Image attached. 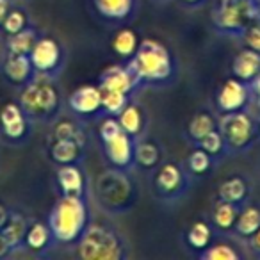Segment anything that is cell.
<instances>
[{"label":"cell","mask_w":260,"mask_h":260,"mask_svg":"<svg viewBox=\"0 0 260 260\" xmlns=\"http://www.w3.org/2000/svg\"><path fill=\"white\" fill-rule=\"evenodd\" d=\"M143 86H164L173 79V55L160 41L146 38L139 43L132 59L126 61Z\"/></svg>","instance_id":"cell-1"},{"label":"cell","mask_w":260,"mask_h":260,"mask_svg":"<svg viewBox=\"0 0 260 260\" xmlns=\"http://www.w3.org/2000/svg\"><path fill=\"white\" fill-rule=\"evenodd\" d=\"M47 223L55 242L77 244L80 235L89 224V207L86 203V198L61 194V198L52 207Z\"/></svg>","instance_id":"cell-2"},{"label":"cell","mask_w":260,"mask_h":260,"mask_svg":"<svg viewBox=\"0 0 260 260\" xmlns=\"http://www.w3.org/2000/svg\"><path fill=\"white\" fill-rule=\"evenodd\" d=\"M18 104L32 123H52L61 112V94L54 79L36 75L22 86Z\"/></svg>","instance_id":"cell-3"},{"label":"cell","mask_w":260,"mask_h":260,"mask_svg":"<svg viewBox=\"0 0 260 260\" xmlns=\"http://www.w3.org/2000/svg\"><path fill=\"white\" fill-rule=\"evenodd\" d=\"M77 255L82 260H123L128 251L118 230L107 224L89 223L77 241Z\"/></svg>","instance_id":"cell-4"},{"label":"cell","mask_w":260,"mask_h":260,"mask_svg":"<svg viewBox=\"0 0 260 260\" xmlns=\"http://www.w3.org/2000/svg\"><path fill=\"white\" fill-rule=\"evenodd\" d=\"M260 15V0H219L212 11V25L217 34L242 38Z\"/></svg>","instance_id":"cell-5"},{"label":"cell","mask_w":260,"mask_h":260,"mask_svg":"<svg viewBox=\"0 0 260 260\" xmlns=\"http://www.w3.org/2000/svg\"><path fill=\"white\" fill-rule=\"evenodd\" d=\"M217 130L223 136L230 155L244 153L253 148L258 139V119L248 111L226 112L217 119Z\"/></svg>","instance_id":"cell-6"},{"label":"cell","mask_w":260,"mask_h":260,"mask_svg":"<svg viewBox=\"0 0 260 260\" xmlns=\"http://www.w3.org/2000/svg\"><path fill=\"white\" fill-rule=\"evenodd\" d=\"M29 59L36 75L55 79L64 68L66 52L59 40L52 36H40V40L36 41V45L30 50Z\"/></svg>","instance_id":"cell-7"},{"label":"cell","mask_w":260,"mask_h":260,"mask_svg":"<svg viewBox=\"0 0 260 260\" xmlns=\"http://www.w3.org/2000/svg\"><path fill=\"white\" fill-rule=\"evenodd\" d=\"M191 187L189 171H184L178 164L166 162L157 170L153 177V191L157 198L164 202H177Z\"/></svg>","instance_id":"cell-8"},{"label":"cell","mask_w":260,"mask_h":260,"mask_svg":"<svg viewBox=\"0 0 260 260\" xmlns=\"http://www.w3.org/2000/svg\"><path fill=\"white\" fill-rule=\"evenodd\" d=\"M30 119L20 107L18 102H8L0 109V132L8 143L20 145L29 138Z\"/></svg>","instance_id":"cell-9"},{"label":"cell","mask_w":260,"mask_h":260,"mask_svg":"<svg viewBox=\"0 0 260 260\" xmlns=\"http://www.w3.org/2000/svg\"><path fill=\"white\" fill-rule=\"evenodd\" d=\"M102 148L107 162L114 170L126 171L136 166V139L123 130L118 136L102 143Z\"/></svg>","instance_id":"cell-10"},{"label":"cell","mask_w":260,"mask_h":260,"mask_svg":"<svg viewBox=\"0 0 260 260\" xmlns=\"http://www.w3.org/2000/svg\"><path fill=\"white\" fill-rule=\"evenodd\" d=\"M249 105V89L248 84L242 80L230 77L226 79L216 93V109L219 114L226 112H237L244 111Z\"/></svg>","instance_id":"cell-11"},{"label":"cell","mask_w":260,"mask_h":260,"mask_svg":"<svg viewBox=\"0 0 260 260\" xmlns=\"http://www.w3.org/2000/svg\"><path fill=\"white\" fill-rule=\"evenodd\" d=\"M98 87H102V89H116L132 96L136 91L141 89L143 84L139 82L138 75L134 73V70L130 68L128 62H125V64L107 66L98 77Z\"/></svg>","instance_id":"cell-12"},{"label":"cell","mask_w":260,"mask_h":260,"mask_svg":"<svg viewBox=\"0 0 260 260\" xmlns=\"http://www.w3.org/2000/svg\"><path fill=\"white\" fill-rule=\"evenodd\" d=\"M68 107L79 118H96L104 114L100 87L93 84H82L75 87L68 96Z\"/></svg>","instance_id":"cell-13"},{"label":"cell","mask_w":260,"mask_h":260,"mask_svg":"<svg viewBox=\"0 0 260 260\" xmlns=\"http://www.w3.org/2000/svg\"><path fill=\"white\" fill-rule=\"evenodd\" d=\"M2 73L4 77L13 84V86H25L29 80L36 77L32 64H30L29 55L22 54H13V52H6V57L2 61Z\"/></svg>","instance_id":"cell-14"},{"label":"cell","mask_w":260,"mask_h":260,"mask_svg":"<svg viewBox=\"0 0 260 260\" xmlns=\"http://www.w3.org/2000/svg\"><path fill=\"white\" fill-rule=\"evenodd\" d=\"M55 182L62 196H79L86 198V177L80 164H64L57 168Z\"/></svg>","instance_id":"cell-15"},{"label":"cell","mask_w":260,"mask_h":260,"mask_svg":"<svg viewBox=\"0 0 260 260\" xmlns=\"http://www.w3.org/2000/svg\"><path fill=\"white\" fill-rule=\"evenodd\" d=\"M86 152V141L79 139H52L48 155L57 166L64 164H80Z\"/></svg>","instance_id":"cell-16"},{"label":"cell","mask_w":260,"mask_h":260,"mask_svg":"<svg viewBox=\"0 0 260 260\" xmlns=\"http://www.w3.org/2000/svg\"><path fill=\"white\" fill-rule=\"evenodd\" d=\"M260 72V54L253 48L246 47L239 52L232 61V77L242 80V82H251Z\"/></svg>","instance_id":"cell-17"},{"label":"cell","mask_w":260,"mask_h":260,"mask_svg":"<svg viewBox=\"0 0 260 260\" xmlns=\"http://www.w3.org/2000/svg\"><path fill=\"white\" fill-rule=\"evenodd\" d=\"M249 192H251L249 182L244 177L235 175V177H230L224 182H221V185L217 187V200L244 207L248 203Z\"/></svg>","instance_id":"cell-18"},{"label":"cell","mask_w":260,"mask_h":260,"mask_svg":"<svg viewBox=\"0 0 260 260\" xmlns=\"http://www.w3.org/2000/svg\"><path fill=\"white\" fill-rule=\"evenodd\" d=\"M98 15L107 22H125L132 16L138 0H93Z\"/></svg>","instance_id":"cell-19"},{"label":"cell","mask_w":260,"mask_h":260,"mask_svg":"<svg viewBox=\"0 0 260 260\" xmlns=\"http://www.w3.org/2000/svg\"><path fill=\"white\" fill-rule=\"evenodd\" d=\"M116 118H118L123 132H126L128 136H132L136 141H138V139H141V136L145 134L146 116H145L143 109L139 107L138 104H132V102H128V104L123 107V111L119 112Z\"/></svg>","instance_id":"cell-20"},{"label":"cell","mask_w":260,"mask_h":260,"mask_svg":"<svg viewBox=\"0 0 260 260\" xmlns=\"http://www.w3.org/2000/svg\"><path fill=\"white\" fill-rule=\"evenodd\" d=\"M52 242H55L52 230L48 223H41V221H34L29 224L25 230V237H23V244L27 246L30 253L34 255H41L47 248H50Z\"/></svg>","instance_id":"cell-21"},{"label":"cell","mask_w":260,"mask_h":260,"mask_svg":"<svg viewBox=\"0 0 260 260\" xmlns=\"http://www.w3.org/2000/svg\"><path fill=\"white\" fill-rule=\"evenodd\" d=\"M260 228V207L255 205H248L246 203L241 209L237 216V221L234 224V234L241 239H249L256 230Z\"/></svg>","instance_id":"cell-22"},{"label":"cell","mask_w":260,"mask_h":260,"mask_svg":"<svg viewBox=\"0 0 260 260\" xmlns=\"http://www.w3.org/2000/svg\"><path fill=\"white\" fill-rule=\"evenodd\" d=\"M38 40H40L38 29L32 25H29L27 29L20 30V32L11 34V36H6V52L29 55Z\"/></svg>","instance_id":"cell-23"},{"label":"cell","mask_w":260,"mask_h":260,"mask_svg":"<svg viewBox=\"0 0 260 260\" xmlns=\"http://www.w3.org/2000/svg\"><path fill=\"white\" fill-rule=\"evenodd\" d=\"M241 209L242 207L234 205V203L217 200V203L214 205L212 210V226L217 232H232Z\"/></svg>","instance_id":"cell-24"},{"label":"cell","mask_w":260,"mask_h":260,"mask_svg":"<svg viewBox=\"0 0 260 260\" xmlns=\"http://www.w3.org/2000/svg\"><path fill=\"white\" fill-rule=\"evenodd\" d=\"M217 128V119L214 118L210 112H196L187 123V136L192 141V145H198L207 134H210L212 130Z\"/></svg>","instance_id":"cell-25"},{"label":"cell","mask_w":260,"mask_h":260,"mask_svg":"<svg viewBox=\"0 0 260 260\" xmlns=\"http://www.w3.org/2000/svg\"><path fill=\"white\" fill-rule=\"evenodd\" d=\"M214 239V230L209 223L205 221H196V223L191 224V228L187 230V235H185V242L187 246L192 249V251H203L205 248H209L212 244Z\"/></svg>","instance_id":"cell-26"},{"label":"cell","mask_w":260,"mask_h":260,"mask_svg":"<svg viewBox=\"0 0 260 260\" xmlns=\"http://www.w3.org/2000/svg\"><path fill=\"white\" fill-rule=\"evenodd\" d=\"M139 38L136 34V30L132 29H119L112 38V50L119 55L121 59H132V55L136 54L139 47Z\"/></svg>","instance_id":"cell-27"},{"label":"cell","mask_w":260,"mask_h":260,"mask_svg":"<svg viewBox=\"0 0 260 260\" xmlns=\"http://www.w3.org/2000/svg\"><path fill=\"white\" fill-rule=\"evenodd\" d=\"M160 162V150L155 143L143 141L138 139L136 141V166L143 168V170H153Z\"/></svg>","instance_id":"cell-28"},{"label":"cell","mask_w":260,"mask_h":260,"mask_svg":"<svg viewBox=\"0 0 260 260\" xmlns=\"http://www.w3.org/2000/svg\"><path fill=\"white\" fill-rule=\"evenodd\" d=\"M214 164H216L214 157L209 155V153L203 148H200V146H196L187 157V171L192 177H205L207 173H210Z\"/></svg>","instance_id":"cell-29"},{"label":"cell","mask_w":260,"mask_h":260,"mask_svg":"<svg viewBox=\"0 0 260 260\" xmlns=\"http://www.w3.org/2000/svg\"><path fill=\"white\" fill-rule=\"evenodd\" d=\"M102 109H104V116H118L123 111L126 104L130 102V94L121 93L116 89H102Z\"/></svg>","instance_id":"cell-30"},{"label":"cell","mask_w":260,"mask_h":260,"mask_svg":"<svg viewBox=\"0 0 260 260\" xmlns=\"http://www.w3.org/2000/svg\"><path fill=\"white\" fill-rule=\"evenodd\" d=\"M196 146H200V148L205 150L209 155H212L216 162H219L221 159L230 155V153H228V148H226V143H224L223 136H221V132L217 128L212 130L210 134H207Z\"/></svg>","instance_id":"cell-31"},{"label":"cell","mask_w":260,"mask_h":260,"mask_svg":"<svg viewBox=\"0 0 260 260\" xmlns=\"http://www.w3.org/2000/svg\"><path fill=\"white\" fill-rule=\"evenodd\" d=\"M52 139H79V141H86V132H84L79 123L72 121V119H61V121L55 123Z\"/></svg>","instance_id":"cell-32"},{"label":"cell","mask_w":260,"mask_h":260,"mask_svg":"<svg viewBox=\"0 0 260 260\" xmlns=\"http://www.w3.org/2000/svg\"><path fill=\"white\" fill-rule=\"evenodd\" d=\"M30 23H29L27 13L23 11L22 8H13L11 11L8 13V16H6L4 23H2L0 29L4 30L6 36H11V34H16V32H20V30L27 29Z\"/></svg>","instance_id":"cell-33"},{"label":"cell","mask_w":260,"mask_h":260,"mask_svg":"<svg viewBox=\"0 0 260 260\" xmlns=\"http://www.w3.org/2000/svg\"><path fill=\"white\" fill-rule=\"evenodd\" d=\"M198 256L202 260H241V253L230 244H210Z\"/></svg>","instance_id":"cell-34"},{"label":"cell","mask_w":260,"mask_h":260,"mask_svg":"<svg viewBox=\"0 0 260 260\" xmlns=\"http://www.w3.org/2000/svg\"><path fill=\"white\" fill-rule=\"evenodd\" d=\"M248 89H249L248 111L251 112L256 119H260V72L256 73V77L251 82H248Z\"/></svg>","instance_id":"cell-35"},{"label":"cell","mask_w":260,"mask_h":260,"mask_svg":"<svg viewBox=\"0 0 260 260\" xmlns=\"http://www.w3.org/2000/svg\"><path fill=\"white\" fill-rule=\"evenodd\" d=\"M121 130L123 128H121V125H119V121H118L116 116H104V119H102V123H100V130H98V134H100V139H102V143H104V141H107V139L118 136Z\"/></svg>","instance_id":"cell-36"},{"label":"cell","mask_w":260,"mask_h":260,"mask_svg":"<svg viewBox=\"0 0 260 260\" xmlns=\"http://www.w3.org/2000/svg\"><path fill=\"white\" fill-rule=\"evenodd\" d=\"M241 40L244 41L246 47L253 48V50H256L260 54V15L256 16L255 22L246 29V32L242 34Z\"/></svg>","instance_id":"cell-37"},{"label":"cell","mask_w":260,"mask_h":260,"mask_svg":"<svg viewBox=\"0 0 260 260\" xmlns=\"http://www.w3.org/2000/svg\"><path fill=\"white\" fill-rule=\"evenodd\" d=\"M246 242H248L249 249H251V251L255 253L256 256H260V228L251 235V237L246 239Z\"/></svg>","instance_id":"cell-38"},{"label":"cell","mask_w":260,"mask_h":260,"mask_svg":"<svg viewBox=\"0 0 260 260\" xmlns=\"http://www.w3.org/2000/svg\"><path fill=\"white\" fill-rule=\"evenodd\" d=\"M13 8H15L13 0H0V27H2L6 16H8V13L11 11Z\"/></svg>","instance_id":"cell-39"},{"label":"cell","mask_w":260,"mask_h":260,"mask_svg":"<svg viewBox=\"0 0 260 260\" xmlns=\"http://www.w3.org/2000/svg\"><path fill=\"white\" fill-rule=\"evenodd\" d=\"M178 2L187 9H200L205 6L207 0H178Z\"/></svg>","instance_id":"cell-40"},{"label":"cell","mask_w":260,"mask_h":260,"mask_svg":"<svg viewBox=\"0 0 260 260\" xmlns=\"http://www.w3.org/2000/svg\"><path fill=\"white\" fill-rule=\"evenodd\" d=\"M258 134H260V119H258Z\"/></svg>","instance_id":"cell-41"}]
</instances>
